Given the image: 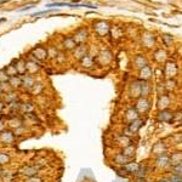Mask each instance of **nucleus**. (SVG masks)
<instances>
[{
	"instance_id": "nucleus-17",
	"label": "nucleus",
	"mask_w": 182,
	"mask_h": 182,
	"mask_svg": "<svg viewBox=\"0 0 182 182\" xmlns=\"http://www.w3.org/2000/svg\"><path fill=\"white\" fill-rule=\"evenodd\" d=\"M11 76L7 74V72L5 71V69H1L0 71V83L1 84H4V83H9V79H10Z\"/></svg>"
},
{
	"instance_id": "nucleus-20",
	"label": "nucleus",
	"mask_w": 182,
	"mask_h": 182,
	"mask_svg": "<svg viewBox=\"0 0 182 182\" xmlns=\"http://www.w3.org/2000/svg\"><path fill=\"white\" fill-rule=\"evenodd\" d=\"M148 91H149V87H148V85L147 84H142L141 85V95L146 97V96H148Z\"/></svg>"
},
{
	"instance_id": "nucleus-16",
	"label": "nucleus",
	"mask_w": 182,
	"mask_h": 182,
	"mask_svg": "<svg viewBox=\"0 0 182 182\" xmlns=\"http://www.w3.org/2000/svg\"><path fill=\"white\" fill-rule=\"evenodd\" d=\"M117 141H118V143H120V145L124 146V147L129 146V145H130V142H131L130 137H129V136H126V135H121V136H119Z\"/></svg>"
},
{
	"instance_id": "nucleus-2",
	"label": "nucleus",
	"mask_w": 182,
	"mask_h": 182,
	"mask_svg": "<svg viewBox=\"0 0 182 182\" xmlns=\"http://www.w3.org/2000/svg\"><path fill=\"white\" fill-rule=\"evenodd\" d=\"M155 165L160 169H165L166 166L170 165V157L166 153H161L155 159Z\"/></svg>"
},
{
	"instance_id": "nucleus-25",
	"label": "nucleus",
	"mask_w": 182,
	"mask_h": 182,
	"mask_svg": "<svg viewBox=\"0 0 182 182\" xmlns=\"http://www.w3.org/2000/svg\"><path fill=\"white\" fill-rule=\"evenodd\" d=\"M32 6H33V5H28V6H24L23 9H20V10H18V12H22V11H24V10H28V9H32Z\"/></svg>"
},
{
	"instance_id": "nucleus-7",
	"label": "nucleus",
	"mask_w": 182,
	"mask_h": 182,
	"mask_svg": "<svg viewBox=\"0 0 182 182\" xmlns=\"http://www.w3.org/2000/svg\"><path fill=\"white\" fill-rule=\"evenodd\" d=\"M39 171V168L38 166H24L22 170H21V174L27 176V177H33L35 176Z\"/></svg>"
},
{
	"instance_id": "nucleus-1",
	"label": "nucleus",
	"mask_w": 182,
	"mask_h": 182,
	"mask_svg": "<svg viewBox=\"0 0 182 182\" xmlns=\"http://www.w3.org/2000/svg\"><path fill=\"white\" fill-rule=\"evenodd\" d=\"M142 123H143V120L142 119H135V120H132V121H130V124H129V126H128V129H126V134H124V135H126V136H130V135H132V134H135V132H137L139 130H140V128L142 126Z\"/></svg>"
},
{
	"instance_id": "nucleus-10",
	"label": "nucleus",
	"mask_w": 182,
	"mask_h": 182,
	"mask_svg": "<svg viewBox=\"0 0 182 182\" xmlns=\"http://www.w3.org/2000/svg\"><path fill=\"white\" fill-rule=\"evenodd\" d=\"M11 87H18V86H21L22 85V78H20L18 75H15V76H11L10 79H9V83H7Z\"/></svg>"
},
{
	"instance_id": "nucleus-23",
	"label": "nucleus",
	"mask_w": 182,
	"mask_h": 182,
	"mask_svg": "<svg viewBox=\"0 0 182 182\" xmlns=\"http://www.w3.org/2000/svg\"><path fill=\"white\" fill-rule=\"evenodd\" d=\"M26 182H43V180L40 177H36V176H33V177H28Z\"/></svg>"
},
{
	"instance_id": "nucleus-8",
	"label": "nucleus",
	"mask_w": 182,
	"mask_h": 182,
	"mask_svg": "<svg viewBox=\"0 0 182 182\" xmlns=\"http://www.w3.org/2000/svg\"><path fill=\"white\" fill-rule=\"evenodd\" d=\"M130 161H131V159L128 158L126 155H124L123 153H118V154H115V157H114V163L118 164V165H121V166L126 165V164L130 163Z\"/></svg>"
},
{
	"instance_id": "nucleus-19",
	"label": "nucleus",
	"mask_w": 182,
	"mask_h": 182,
	"mask_svg": "<svg viewBox=\"0 0 182 182\" xmlns=\"http://www.w3.org/2000/svg\"><path fill=\"white\" fill-rule=\"evenodd\" d=\"M150 74H152L150 68H149L148 66H146V67L142 68V71H141V78H143V79H148V78L150 76Z\"/></svg>"
},
{
	"instance_id": "nucleus-30",
	"label": "nucleus",
	"mask_w": 182,
	"mask_h": 182,
	"mask_svg": "<svg viewBox=\"0 0 182 182\" xmlns=\"http://www.w3.org/2000/svg\"><path fill=\"white\" fill-rule=\"evenodd\" d=\"M180 182H182V181H180Z\"/></svg>"
},
{
	"instance_id": "nucleus-24",
	"label": "nucleus",
	"mask_w": 182,
	"mask_h": 182,
	"mask_svg": "<svg viewBox=\"0 0 182 182\" xmlns=\"http://www.w3.org/2000/svg\"><path fill=\"white\" fill-rule=\"evenodd\" d=\"M158 182H170V179L169 177H161L158 180Z\"/></svg>"
},
{
	"instance_id": "nucleus-22",
	"label": "nucleus",
	"mask_w": 182,
	"mask_h": 182,
	"mask_svg": "<svg viewBox=\"0 0 182 182\" xmlns=\"http://www.w3.org/2000/svg\"><path fill=\"white\" fill-rule=\"evenodd\" d=\"M75 46V44H74V41H73L72 39H67L66 41H64V47L66 49H72Z\"/></svg>"
},
{
	"instance_id": "nucleus-12",
	"label": "nucleus",
	"mask_w": 182,
	"mask_h": 182,
	"mask_svg": "<svg viewBox=\"0 0 182 182\" xmlns=\"http://www.w3.org/2000/svg\"><path fill=\"white\" fill-rule=\"evenodd\" d=\"M33 52L35 54V57L38 60H44L46 57V55H47V51L44 47H36V49L33 50Z\"/></svg>"
},
{
	"instance_id": "nucleus-18",
	"label": "nucleus",
	"mask_w": 182,
	"mask_h": 182,
	"mask_svg": "<svg viewBox=\"0 0 182 182\" xmlns=\"http://www.w3.org/2000/svg\"><path fill=\"white\" fill-rule=\"evenodd\" d=\"M10 161V155L5 152H0V165L7 164Z\"/></svg>"
},
{
	"instance_id": "nucleus-6",
	"label": "nucleus",
	"mask_w": 182,
	"mask_h": 182,
	"mask_svg": "<svg viewBox=\"0 0 182 182\" xmlns=\"http://www.w3.org/2000/svg\"><path fill=\"white\" fill-rule=\"evenodd\" d=\"M136 109L139 113H146L148 109H149V102L147 98H140L137 101V105H136Z\"/></svg>"
},
{
	"instance_id": "nucleus-3",
	"label": "nucleus",
	"mask_w": 182,
	"mask_h": 182,
	"mask_svg": "<svg viewBox=\"0 0 182 182\" xmlns=\"http://www.w3.org/2000/svg\"><path fill=\"white\" fill-rule=\"evenodd\" d=\"M15 141V134L11 130H2L0 132V142L2 143H11Z\"/></svg>"
},
{
	"instance_id": "nucleus-11",
	"label": "nucleus",
	"mask_w": 182,
	"mask_h": 182,
	"mask_svg": "<svg viewBox=\"0 0 182 182\" xmlns=\"http://www.w3.org/2000/svg\"><path fill=\"white\" fill-rule=\"evenodd\" d=\"M123 154L126 155L128 158L132 159L134 155H135V147H134L132 145H129V146H126V147H124V149H123Z\"/></svg>"
},
{
	"instance_id": "nucleus-15",
	"label": "nucleus",
	"mask_w": 182,
	"mask_h": 182,
	"mask_svg": "<svg viewBox=\"0 0 182 182\" xmlns=\"http://www.w3.org/2000/svg\"><path fill=\"white\" fill-rule=\"evenodd\" d=\"M22 85L26 87H32L34 85V79L31 75H24L22 78Z\"/></svg>"
},
{
	"instance_id": "nucleus-13",
	"label": "nucleus",
	"mask_w": 182,
	"mask_h": 182,
	"mask_svg": "<svg viewBox=\"0 0 182 182\" xmlns=\"http://www.w3.org/2000/svg\"><path fill=\"white\" fill-rule=\"evenodd\" d=\"M126 119L129 120V121H132V120H135V119H139V112H137V109L135 108H130L128 112H126Z\"/></svg>"
},
{
	"instance_id": "nucleus-9",
	"label": "nucleus",
	"mask_w": 182,
	"mask_h": 182,
	"mask_svg": "<svg viewBox=\"0 0 182 182\" xmlns=\"http://www.w3.org/2000/svg\"><path fill=\"white\" fill-rule=\"evenodd\" d=\"M180 163H182V153H180V152L174 153V154L170 157V165H171V166H176V165H179Z\"/></svg>"
},
{
	"instance_id": "nucleus-27",
	"label": "nucleus",
	"mask_w": 182,
	"mask_h": 182,
	"mask_svg": "<svg viewBox=\"0 0 182 182\" xmlns=\"http://www.w3.org/2000/svg\"><path fill=\"white\" fill-rule=\"evenodd\" d=\"M2 108H4V103L0 101V113H1V110H2Z\"/></svg>"
},
{
	"instance_id": "nucleus-28",
	"label": "nucleus",
	"mask_w": 182,
	"mask_h": 182,
	"mask_svg": "<svg viewBox=\"0 0 182 182\" xmlns=\"http://www.w3.org/2000/svg\"><path fill=\"white\" fill-rule=\"evenodd\" d=\"M2 174H4V172H2V169H1V166H0V176H1Z\"/></svg>"
},
{
	"instance_id": "nucleus-5",
	"label": "nucleus",
	"mask_w": 182,
	"mask_h": 182,
	"mask_svg": "<svg viewBox=\"0 0 182 182\" xmlns=\"http://www.w3.org/2000/svg\"><path fill=\"white\" fill-rule=\"evenodd\" d=\"M140 164H137V163H134V161H130V163H128L126 165H124V166H121V170H124L126 174H136L137 172V170L140 169Z\"/></svg>"
},
{
	"instance_id": "nucleus-29",
	"label": "nucleus",
	"mask_w": 182,
	"mask_h": 182,
	"mask_svg": "<svg viewBox=\"0 0 182 182\" xmlns=\"http://www.w3.org/2000/svg\"><path fill=\"white\" fill-rule=\"evenodd\" d=\"M1 92H2V89H1V86H0V95H1Z\"/></svg>"
},
{
	"instance_id": "nucleus-21",
	"label": "nucleus",
	"mask_w": 182,
	"mask_h": 182,
	"mask_svg": "<svg viewBox=\"0 0 182 182\" xmlns=\"http://www.w3.org/2000/svg\"><path fill=\"white\" fill-rule=\"evenodd\" d=\"M172 170H174V174H177V175L182 176V163H180L176 166H172Z\"/></svg>"
},
{
	"instance_id": "nucleus-26",
	"label": "nucleus",
	"mask_w": 182,
	"mask_h": 182,
	"mask_svg": "<svg viewBox=\"0 0 182 182\" xmlns=\"http://www.w3.org/2000/svg\"><path fill=\"white\" fill-rule=\"evenodd\" d=\"M2 130H4V124H2V121L0 120V132H1Z\"/></svg>"
},
{
	"instance_id": "nucleus-4",
	"label": "nucleus",
	"mask_w": 182,
	"mask_h": 182,
	"mask_svg": "<svg viewBox=\"0 0 182 182\" xmlns=\"http://www.w3.org/2000/svg\"><path fill=\"white\" fill-rule=\"evenodd\" d=\"M158 120L159 121H165V123H170L171 121V119L174 118V113L172 112H170V110H166V109H163V110H160L159 112V114H158Z\"/></svg>"
},
{
	"instance_id": "nucleus-14",
	"label": "nucleus",
	"mask_w": 182,
	"mask_h": 182,
	"mask_svg": "<svg viewBox=\"0 0 182 182\" xmlns=\"http://www.w3.org/2000/svg\"><path fill=\"white\" fill-rule=\"evenodd\" d=\"M169 103H170L169 97L165 96V95H163V96L159 98V101H158V107H159L160 109H165L168 106H169Z\"/></svg>"
}]
</instances>
